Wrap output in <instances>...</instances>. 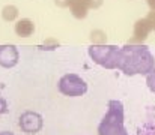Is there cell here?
Segmentation results:
<instances>
[{
    "label": "cell",
    "mask_w": 155,
    "mask_h": 135,
    "mask_svg": "<svg viewBox=\"0 0 155 135\" xmlns=\"http://www.w3.org/2000/svg\"><path fill=\"white\" fill-rule=\"evenodd\" d=\"M151 30H152V29H151V24L148 23L146 18L139 20V21L136 23V26H134V41H136V42L145 41V39L148 38V33H149Z\"/></svg>",
    "instance_id": "8"
},
{
    "label": "cell",
    "mask_w": 155,
    "mask_h": 135,
    "mask_svg": "<svg viewBox=\"0 0 155 135\" xmlns=\"http://www.w3.org/2000/svg\"><path fill=\"white\" fill-rule=\"evenodd\" d=\"M35 32V24L32 20L29 18H23V20H18L17 24H15V33L21 38H29L32 36Z\"/></svg>",
    "instance_id": "7"
},
{
    "label": "cell",
    "mask_w": 155,
    "mask_h": 135,
    "mask_svg": "<svg viewBox=\"0 0 155 135\" xmlns=\"http://www.w3.org/2000/svg\"><path fill=\"white\" fill-rule=\"evenodd\" d=\"M59 92L68 98H78L87 92V83L77 74H65L59 80Z\"/></svg>",
    "instance_id": "4"
},
{
    "label": "cell",
    "mask_w": 155,
    "mask_h": 135,
    "mask_svg": "<svg viewBox=\"0 0 155 135\" xmlns=\"http://www.w3.org/2000/svg\"><path fill=\"white\" fill-rule=\"evenodd\" d=\"M146 86L152 93H155V66L151 69L149 74H146Z\"/></svg>",
    "instance_id": "12"
},
{
    "label": "cell",
    "mask_w": 155,
    "mask_h": 135,
    "mask_svg": "<svg viewBox=\"0 0 155 135\" xmlns=\"http://www.w3.org/2000/svg\"><path fill=\"white\" fill-rule=\"evenodd\" d=\"M124 104L120 101H108L107 113L98 125L100 135H130L124 120Z\"/></svg>",
    "instance_id": "2"
},
{
    "label": "cell",
    "mask_w": 155,
    "mask_h": 135,
    "mask_svg": "<svg viewBox=\"0 0 155 135\" xmlns=\"http://www.w3.org/2000/svg\"><path fill=\"white\" fill-rule=\"evenodd\" d=\"M155 66V57L145 45H125L119 48L117 69L128 77L146 75Z\"/></svg>",
    "instance_id": "1"
},
{
    "label": "cell",
    "mask_w": 155,
    "mask_h": 135,
    "mask_svg": "<svg viewBox=\"0 0 155 135\" xmlns=\"http://www.w3.org/2000/svg\"><path fill=\"white\" fill-rule=\"evenodd\" d=\"M20 60V54L15 45H0V66L2 68H14Z\"/></svg>",
    "instance_id": "6"
},
{
    "label": "cell",
    "mask_w": 155,
    "mask_h": 135,
    "mask_svg": "<svg viewBox=\"0 0 155 135\" xmlns=\"http://www.w3.org/2000/svg\"><path fill=\"white\" fill-rule=\"evenodd\" d=\"M18 126L23 132L35 135L42 129L44 120H42V116L36 111H24L18 119Z\"/></svg>",
    "instance_id": "5"
},
{
    "label": "cell",
    "mask_w": 155,
    "mask_h": 135,
    "mask_svg": "<svg viewBox=\"0 0 155 135\" xmlns=\"http://www.w3.org/2000/svg\"><path fill=\"white\" fill-rule=\"evenodd\" d=\"M8 111V102L5 98H0V114H5Z\"/></svg>",
    "instance_id": "13"
},
{
    "label": "cell",
    "mask_w": 155,
    "mask_h": 135,
    "mask_svg": "<svg viewBox=\"0 0 155 135\" xmlns=\"http://www.w3.org/2000/svg\"><path fill=\"white\" fill-rule=\"evenodd\" d=\"M0 135H14V132H11V131H2Z\"/></svg>",
    "instance_id": "18"
},
{
    "label": "cell",
    "mask_w": 155,
    "mask_h": 135,
    "mask_svg": "<svg viewBox=\"0 0 155 135\" xmlns=\"http://www.w3.org/2000/svg\"><path fill=\"white\" fill-rule=\"evenodd\" d=\"M146 20H148V23L151 24V29L155 30V11H152V12L146 17Z\"/></svg>",
    "instance_id": "14"
},
{
    "label": "cell",
    "mask_w": 155,
    "mask_h": 135,
    "mask_svg": "<svg viewBox=\"0 0 155 135\" xmlns=\"http://www.w3.org/2000/svg\"><path fill=\"white\" fill-rule=\"evenodd\" d=\"M91 39L94 45H98V44H104L105 42V33L103 30H94L92 35H91Z\"/></svg>",
    "instance_id": "11"
},
{
    "label": "cell",
    "mask_w": 155,
    "mask_h": 135,
    "mask_svg": "<svg viewBox=\"0 0 155 135\" xmlns=\"http://www.w3.org/2000/svg\"><path fill=\"white\" fill-rule=\"evenodd\" d=\"M148 2V5H149V8L152 9V11H155V0H146Z\"/></svg>",
    "instance_id": "17"
},
{
    "label": "cell",
    "mask_w": 155,
    "mask_h": 135,
    "mask_svg": "<svg viewBox=\"0 0 155 135\" xmlns=\"http://www.w3.org/2000/svg\"><path fill=\"white\" fill-rule=\"evenodd\" d=\"M103 3V0H89V8H98L100 5Z\"/></svg>",
    "instance_id": "16"
},
{
    "label": "cell",
    "mask_w": 155,
    "mask_h": 135,
    "mask_svg": "<svg viewBox=\"0 0 155 135\" xmlns=\"http://www.w3.org/2000/svg\"><path fill=\"white\" fill-rule=\"evenodd\" d=\"M71 2H72V0H54V3H56L57 6H60V8H68V6L71 5Z\"/></svg>",
    "instance_id": "15"
},
{
    "label": "cell",
    "mask_w": 155,
    "mask_h": 135,
    "mask_svg": "<svg viewBox=\"0 0 155 135\" xmlns=\"http://www.w3.org/2000/svg\"><path fill=\"white\" fill-rule=\"evenodd\" d=\"M89 57L94 60V63L100 65L105 69H117V60H119V48L116 45H91L87 48Z\"/></svg>",
    "instance_id": "3"
},
{
    "label": "cell",
    "mask_w": 155,
    "mask_h": 135,
    "mask_svg": "<svg viewBox=\"0 0 155 135\" xmlns=\"http://www.w3.org/2000/svg\"><path fill=\"white\" fill-rule=\"evenodd\" d=\"M2 18L5 21H15L18 18V8L14 5H6L2 9Z\"/></svg>",
    "instance_id": "10"
},
{
    "label": "cell",
    "mask_w": 155,
    "mask_h": 135,
    "mask_svg": "<svg viewBox=\"0 0 155 135\" xmlns=\"http://www.w3.org/2000/svg\"><path fill=\"white\" fill-rule=\"evenodd\" d=\"M71 12L75 18L81 20L87 15V11H89V0H72L71 5Z\"/></svg>",
    "instance_id": "9"
}]
</instances>
